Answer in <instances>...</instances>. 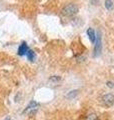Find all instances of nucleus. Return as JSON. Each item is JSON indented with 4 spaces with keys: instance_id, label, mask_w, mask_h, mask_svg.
I'll list each match as a JSON object with an SVG mask.
<instances>
[{
    "instance_id": "6e6552de",
    "label": "nucleus",
    "mask_w": 114,
    "mask_h": 120,
    "mask_svg": "<svg viewBox=\"0 0 114 120\" xmlns=\"http://www.w3.org/2000/svg\"><path fill=\"white\" fill-rule=\"evenodd\" d=\"M113 6V0H105V7L107 10H112Z\"/></svg>"
},
{
    "instance_id": "ddd939ff",
    "label": "nucleus",
    "mask_w": 114,
    "mask_h": 120,
    "mask_svg": "<svg viewBox=\"0 0 114 120\" xmlns=\"http://www.w3.org/2000/svg\"><path fill=\"white\" fill-rule=\"evenodd\" d=\"M4 120H11V119H10V117H6Z\"/></svg>"
},
{
    "instance_id": "423d86ee",
    "label": "nucleus",
    "mask_w": 114,
    "mask_h": 120,
    "mask_svg": "<svg viewBox=\"0 0 114 120\" xmlns=\"http://www.w3.org/2000/svg\"><path fill=\"white\" fill-rule=\"evenodd\" d=\"M28 50H29V48H28L27 43H26V42H22V44L18 47L17 53H18V55L23 56V55H25L26 53H27V51H28Z\"/></svg>"
},
{
    "instance_id": "9d476101",
    "label": "nucleus",
    "mask_w": 114,
    "mask_h": 120,
    "mask_svg": "<svg viewBox=\"0 0 114 120\" xmlns=\"http://www.w3.org/2000/svg\"><path fill=\"white\" fill-rule=\"evenodd\" d=\"M50 80L51 81H59L60 80V77H58V76H53V77L50 78Z\"/></svg>"
},
{
    "instance_id": "7ed1b4c3",
    "label": "nucleus",
    "mask_w": 114,
    "mask_h": 120,
    "mask_svg": "<svg viewBox=\"0 0 114 120\" xmlns=\"http://www.w3.org/2000/svg\"><path fill=\"white\" fill-rule=\"evenodd\" d=\"M102 103H103V105L106 107L113 106L114 105V94H112V93L105 94L103 97H102Z\"/></svg>"
},
{
    "instance_id": "0eeeda50",
    "label": "nucleus",
    "mask_w": 114,
    "mask_h": 120,
    "mask_svg": "<svg viewBox=\"0 0 114 120\" xmlns=\"http://www.w3.org/2000/svg\"><path fill=\"white\" fill-rule=\"evenodd\" d=\"M26 56H27V59L30 60V61H34L35 60V52L32 50H28L27 53H26Z\"/></svg>"
},
{
    "instance_id": "f8f14e48",
    "label": "nucleus",
    "mask_w": 114,
    "mask_h": 120,
    "mask_svg": "<svg viewBox=\"0 0 114 120\" xmlns=\"http://www.w3.org/2000/svg\"><path fill=\"white\" fill-rule=\"evenodd\" d=\"M107 86H108V87H114V85H113L112 82H107Z\"/></svg>"
},
{
    "instance_id": "f03ea898",
    "label": "nucleus",
    "mask_w": 114,
    "mask_h": 120,
    "mask_svg": "<svg viewBox=\"0 0 114 120\" xmlns=\"http://www.w3.org/2000/svg\"><path fill=\"white\" fill-rule=\"evenodd\" d=\"M102 51V43H101V35L100 32H97L96 34V41L94 43V50H93V56L97 57L99 56Z\"/></svg>"
},
{
    "instance_id": "39448f33",
    "label": "nucleus",
    "mask_w": 114,
    "mask_h": 120,
    "mask_svg": "<svg viewBox=\"0 0 114 120\" xmlns=\"http://www.w3.org/2000/svg\"><path fill=\"white\" fill-rule=\"evenodd\" d=\"M86 33H87V35H88V38L91 41V43L94 44L95 41H96V34H97V33L95 32V30L92 27H89L88 29H87Z\"/></svg>"
},
{
    "instance_id": "9b49d317",
    "label": "nucleus",
    "mask_w": 114,
    "mask_h": 120,
    "mask_svg": "<svg viewBox=\"0 0 114 120\" xmlns=\"http://www.w3.org/2000/svg\"><path fill=\"white\" fill-rule=\"evenodd\" d=\"M90 1H91V4L95 5V4H97V3H98V1H99V0H90Z\"/></svg>"
},
{
    "instance_id": "20e7f679",
    "label": "nucleus",
    "mask_w": 114,
    "mask_h": 120,
    "mask_svg": "<svg viewBox=\"0 0 114 120\" xmlns=\"http://www.w3.org/2000/svg\"><path fill=\"white\" fill-rule=\"evenodd\" d=\"M38 106H39V104H38L37 102H35V101H31L28 106L25 108V110L23 112L24 113H32V112H35L37 110Z\"/></svg>"
},
{
    "instance_id": "f257e3e1",
    "label": "nucleus",
    "mask_w": 114,
    "mask_h": 120,
    "mask_svg": "<svg viewBox=\"0 0 114 120\" xmlns=\"http://www.w3.org/2000/svg\"><path fill=\"white\" fill-rule=\"evenodd\" d=\"M78 10H79V8L77 5L74 4V3H70V4H67L66 6L63 7L61 10V13L64 16L71 17V16H74L75 14H77Z\"/></svg>"
},
{
    "instance_id": "1a4fd4ad",
    "label": "nucleus",
    "mask_w": 114,
    "mask_h": 120,
    "mask_svg": "<svg viewBox=\"0 0 114 120\" xmlns=\"http://www.w3.org/2000/svg\"><path fill=\"white\" fill-rule=\"evenodd\" d=\"M78 94V91L77 90H72V91H70L69 93L67 94V98H70V99H72V98H74V97Z\"/></svg>"
}]
</instances>
